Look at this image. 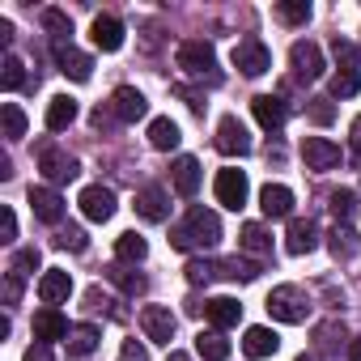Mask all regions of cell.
<instances>
[{
  "label": "cell",
  "instance_id": "obj_26",
  "mask_svg": "<svg viewBox=\"0 0 361 361\" xmlns=\"http://www.w3.org/2000/svg\"><path fill=\"white\" fill-rule=\"evenodd\" d=\"M238 243H243V251H247V255H255V259L272 255V234H268V230H264L259 221H247V226H243V238H238Z\"/></svg>",
  "mask_w": 361,
  "mask_h": 361
},
{
  "label": "cell",
  "instance_id": "obj_12",
  "mask_svg": "<svg viewBox=\"0 0 361 361\" xmlns=\"http://www.w3.org/2000/svg\"><path fill=\"white\" fill-rule=\"evenodd\" d=\"M140 327H145V336L153 344H170L174 340V314H170V306H145L140 310Z\"/></svg>",
  "mask_w": 361,
  "mask_h": 361
},
{
  "label": "cell",
  "instance_id": "obj_4",
  "mask_svg": "<svg viewBox=\"0 0 361 361\" xmlns=\"http://www.w3.org/2000/svg\"><path fill=\"white\" fill-rule=\"evenodd\" d=\"M213 192H217V204H221V209L238 213V209L247 204V196H251V183H247L243 170L226 166V170H217V178H213Z\"/></svg>",
  "mask_w": 361,
  "mask_h": 361
},
{
  "label": "cell",
  "instance_id": "obj_43",
  "mask_svg": "<svg viewBox=\"0 0 361 361\" xmlns=\"http://www.w3.org/2000/svg\"><path fill=\"white\" fill-rule=\"evenodd\" d=\"M183 272H188L192 285H209V281H217V264H209V259H192Z\"/></svg>",
  "mask_w": 361,
  "mask_h": 361
},
{
  "label": "cell",
  "instance_id": "obj_28",
  "mask_svg": "<svg viewBox=\"0 0 361 361\" xmlns=\"http://www.w3.org/2000/svg\"><path fill=\"white\" fill-rule=\"evenodd\" d=\"M106 276H111L128 298H136V293H145V289H149L145 272H136V268H128V264H111V268H106Z\"/></svg>",
  "mask_w": 361,
  "mask_h": 361
},
{
  "label": "cell",
  "instance_id": "obj_23",
  "mask_svg": "<svg viewBox=\"0 0 361 361\" xmlns=\"http://www.w3.org/2000/svg\"><path fill=\"white\" fill-rule=\"evenodd\" d=\"M281 348V336L272 331V327H247V336H243V353L251 357V361H264V357H272Z\"/></svg>",
  "mask_w": 361,
  "mask_h": 361
},
{
  "label": "cell",
  "instance_id": "obj_37",
  "mask_svg": "<svg viewBox=\"0 0 361 361\" xmlns=\"http://www.w3.org/2000/svg\"><path fill=\"white\" fill-rule=\"evenodd\" d=\"M26 85V64L18 56H5V64H0V90H22Z\"/></svg>",
  "mask_w": 361,
  "mask_h": 361
},
{
  "label": "cell",
  "instance_id": "obj_44",
  "mask_svg": "<svg viewBox=\"0 0 361 361\" xmlns=\"http://www.w3.org/2000/svg\"><path fill=\"white\" fill-rule=\"evenodd\" d=\"M39 264H43V255H39V247H26V251H18V255H13V268H18L22 276H30V272H35Z\"/></svg>",
  "mask_w": 361,
  "mask_h": 361
},
{
  "label": "cell",
  "instance_id": "obj_41",
  "mask_svg": "<svg viewBox=\"0 0 361 361\" xmlns=\"http://www.w3.org/2000/svg\"><path fill=\"white\" fill-rule=\"evenodd\" d=\"M306 115H310V123H319V128H327L331 119H336V102L331 98H310V106H306Z\"/></svg>",
  "mask_w": 361,
  "mask_h": 361
},
{
  "label": "cell",
  "instance_id": "obj_15",
  "mask_svg": "<svg viewBox=\"0 0 361 361\" xmlns=\"http://www.w3.org/2000/svg\"><path fill=\"white\" fill-rule=\"evenodd\" d=\"M30 209H35V217L47 221V226H60V221H64V196H60L56 188H30Z\"/></svg>",
  "mask_w": 361,
  "mask_h": 361
},
{
  "label": "cell",
  "instance_id": "obj_19",
  "mask_svg": "<svg viewBox=\"0 0 361 361\" xmlns=\"http://www.w3.org/2000/svg\"><path fill=\"white\" fill-rule=\"evenodd\" d=\"M68 293H73V276H68L64 268H47V272L39 276V298H43V306H60V302H68Z\"/></svg>",
  "mask_w": 361,
  "mask_h": 361
},
{
  "label": "cell",
  "instance_id": "obj_34",
  "mask_svg": "<svg viewBox=\"0 0 361 361\" xmlns=\"http://www.w3.org/2000/svg\"><path fill=\"white\" fill-rule=\"evenodd\" d=\"M43 30H47L56 43H73V18L60 13V9H43Z\"/></svg>",
  "mask_w": 361,
  "mask_h": 361
},
{
  "label": "cell",
  "instance_id": "obj_45",
  "mask_svg": "<svg viewBox=\"0 0 361 361\" xmlns=\"http://www.w3.org/2000/svg\"><path fill=\"white\" fill-rule=\"evenodd\" d=\"M22 285H26V276H22L18 268H9V272H5V306H18V298H22Z\"/></svg>",
  "mask_w": 361,
  "mask_h": 361
},
{
  "label": "cell",
  "instance_id": "obj_20",
  "mask_svg": "<svg viewBox=\"0 0 361 361\" xmlns=\"http://www.w3.org/2000/svg\"><path fill=\"white\" fill-rule=\"evenodd\" d=\"M136 213H140L145 221H166V217H170V196L149 183V188L136 192Z\"/></svg>",
  "mask_w": 361,
  "mask_h": 361
},
{
  "label": "cell",
  "instance_id": "obj_33",
  "mask_svg": "<svg viewBox=\"0 0 361 361\" xmlns=\"http://www.w3.org/2000/svg\"><path fill=\"white\" fill-rule=\"evenodd\" d=\"M264 272V264H251V259H221L217 264V276H226V281H255Z\"/></svg>",
  "mask_w": 361,
  "mask_h": 361
},
{
  "label": "cell",
  "instance_id": "obj_40",
  "mask_svg": "<svg viewBox=\"0 0 361 361\" xmlns=\"http://www.w3.org/2000/svg\"><path fill=\"white\" fill-rule=\"evenodd\" d=\"M327 209L336 213V221H348V217H353V209H357V192H348V188H340V192H331V200H327Z\"/></svg>",
  "mask_w": 361,
  "mask_h": 361
},
{
  "label": "cell",
  "instance_id": "obj_13",
  "mask_svg": "<svg viewBox=\"0 0 361 361\" xmlns=\"http://www.w3.org/2000/svg\"><path fill=\"white\" fill-rule=\"evenodd\" d=\"M56 64H60V73L73 77V81H90V77H94V60H90L85 51H77L73 43H56Z\"/></svg>",
  "mask_w": 361,
  "mask_h": 361
},
{
  "label": "cell",
  "instance_id": "obj_47",
  "mask_svg": "<svg viewBox=\"0 0 361 361\" xmlns=\"http://www.w3.org/2000/svg\"><path fill=\"white\" fill-rule=\"evenodd\" d=\"M119 361H149V353H145V344H136V340H123V348H119Z\"/></svg>",
  "mask_w": 361,
  "mask_h": 361
},
{
  "label": "cell",
  "instance_id": "obj_52",
  "mask_svg": "<svg viewBox=\"0 0 361 361\" xmlns=\"http://www.w3.org/2000/svg\"><path fill=\"white\" fill-rule=\"evenodd\" d=\"M348 361H361V336L348 340Z\"/></svg>",
  "mask_w": 361,
  "mask_h": 361
},
{
  "label": "cell",
  "instance_id": "obj_27",
  "mask_svg": "<svg viewBox=\"0 0 361 361\" xmlns=\"http://www.w3.org/2000/svg\"><path fill=\"white\" fill-rule=\"evenodd\" d=\"M98 340H102V331L94 327V323H81V327H73L68 331V357H90L94 348H98Z\"/></svg>",
  "mask_w": 361,
  "mask_h": 361
},
{
  "label": "cell",
  "instance_id": "obj_21",
  "mask_svg": "<svg viewBox=\"0 0 361 361\" xmlns=\"http://www.w3.org/2000/svg\"><path fill=\"white\" fill-rule=\"evenodd\" d=\"M259 209H264V217L281 221V217L293 213V192H289L285 183H268V188L259 192Z\"/></svg>",
  "mask_w": 361,
  "mask_h": 361
},
{
  "label": "cell",
  "instance_id": "obj_8",
  "mask_svg": "<svg viewBox=\"0 0 361 361\" xmlns=\"http://www.w3.org/2000/svg\"><path fill=\"white\" fill-rule=\"evenodd\" d=\"M111 111H115L119 123H136V119L149 115V102H145V94H140L136 85H119V90L111 94Z\"/></svg>",
  "mask_w": 361,
  "mask_h": 361
},
{
  "label": "cell",
  "instance_id": "obj_7",
  "mask_svg": "<svg viewBox=\"0 0 361 361\" xmlns=\"http://www.w3.org/2000/svg\"><path fill=\"white\" fill-rule=\"evenodd\" d=\"M234 68H238L243 77H264V73L272 68V56H268V47H264L259 39H243V43L234 47Z\"/></svg>",
  "mask_w": 361,
  "mask_h": 361
},
{
  "label": "cell",
  "instance_id": "obj_39",
  "mask_svg": "<svg viewBox=\"0 0 361 361\" xmlns=\"http://www.w3.org/2000/svg\"><path fill=\"white\" fill-rule=\"evenodd\" d=\"M353 94H361V73L340 68V73L331 77V98H353Z\"/></svg>",
  "mask_w": 361,
  "mask_h": 361
},
{
  "label": "cell",
  "instance_id": "obj_36",
  "mask_svg": "<svg viewBox=\"0 0 361 361\" xmlns=\"http://www.w3.org/2000/svg\"><path fill=\"white\" fill-rule=\"evenodd\" d=\"M0 123H5V136H9V140H22V136H26V111H22L18 102H5V106H0Z\"/></svg>",
  "mask_w": 361,
  "mask_h": 361
},
{
  "label": "cell",
  "instance_id": "obj_24",
  "mask_svg": "<svg viewBox=\"0 0 361 361\" xmlns=\"http://www.w3.org/2000/svg\"><path fill=\"white\" fill-rule=\"evenodd\" d=\"M170 178H174V192L192 200V196L200 192V161H196V157H178L174 170H170Z\"/></svg>",
  "mask_w": 361,
  "mask_h": 361
},
{
  "label": "cell",
  "instance_id": "obj_42",
  "mask_svg": "<svg viewBox=\"0 0 361 361\" xmlns=\"http://www.w3.org/2000/svg\"><path fill=\"white\" fill-rule=\"evenodd\" d=\"M56 247H64V251H85L90 243H85V230H81V226H60Z\"/></svg>",
  "mask_w": 361,
  "mask_h": 361
},
{
  "label": "cell",
  "instance_id": "obj_2",
  "mask_svg": "<svg viewBox=\"0 0 361 361\" xmlns=\"http://www.w3.org/2000/svg\"><path fill=\"white\" fill-rule=\"evenodd\" d=\"M178 68H183L188 77H196V81H221V73H217V51H213V43H204V39H188V43H178Z\"/></svg>",
  "mask_w": 361,
  "mask_h": 361
},
{
  "label": "cell",
  "instance_id": "obj_46",
  "mask_svg": "<svg viewBox=\"0 0 361 361\" xmlns=\"http://www.w3.org/2000/svg\"><path fill=\"white\" fill-rule=\"evenodd\" d=\"M18 238V217H13V209H5L0 213V243H13Z\"/></svg>",
  "mask_w": 361,
  "mask_h": 361
},
{
  "label": "cell",
  "instance_id": "obj_35",
  "mask_svg": "<svg viewBox=\"0 0 361 361\" xmlns=\"http://www.w3.org/2000/svg\"><path fill=\"white\" fill-rule=\"evenodd\" d=\"M331 56H336V64L340 68H348V73H361V47L357 43H348V39H331Z\"/></svg>",
  "mask_w": 361,
  "mask_h": 361
},
{
  "label": "cell",
  "instance_id": "obj_51",
  "mask_svg": "<svg viewBox=\"0 0 361 361\" xmlns=\"http://www.w3.org/2000/svg\"><path fill=\"white\" fill-rule=\"evenodd\" d=\"M353 157L361 161V119H353Z\"/></svg>",
  "mask_w": 361,
  "mask_h": 361
},
{
  "label": "cell",
  "instance_id": "obj_18",
  "mask_svg": "<svg viewBox=\"0 0 361 361\" xmlns=\"http://www.w3.org/2000/svg\"><path fill=\"white\" fill-rule=\"evenodd\" d=\"M314 247H319L314 221H310V217H293V221H289V234H285V251H289V255H310Z\"/></svg>",
  "mask_w": 361,
  "mask_h": 361
},
{
  "label": "cell",
  "instance_id": "obj_29",
  "mask_svg": "<svg viewBox=\"0 0 361 361\" xmlns=\"http://www.w3.org/2000/svg\"><path fill=\"white\" fill-rule=\"evenodd\" d=\"M115 255H119V264H140V259L149 255V243H145L136 230H128V234L115 238Z\"/></svg>",
  "mask_w": 361,
  "mask_h": 361
},
{
  "label": "cell",
  "instance_id": "obj_50",
  "mask_svg": "<svg viewBox=\"0 0 361 361\" xmlns=\"http://www.w3.org/2000/svg\"><path fill=\"white\" fill-rule=\"evenodd\" d=\"M0 43H5V47L13 43V22L9 18H0Z\"/></svg>",
  "mask_w": 361,
  "mask_h": 361
},
{
  "label": "cell",
  "instance_id": "obj_32",
  "mask_svg": "<svg viewBox=\"0 0 361 361\" xmlns=\"http://www.w3.org/2000/svg\"><path fill=\"white\" fill-rule=\"evenodd\" d=\"M327 247H331V255H336V259H353V255L361 251V238H357L348 226H336V230H331V238H327Z\"/></svg>",
  "mask_w": 361,
  "mask_h": 361
},
{
  "label": "cell",
  "instance_id": "obj_10",
  "mask_svg": "<svg viewBox=\"0 0 361 361\" xmlns=\"http://www.w3.org/2000/svg\"><path fill=\"white\" fill-rule=\"evenodd\" d=\"M77 204H81V213H85L90 221H111V217H115V192L102 188V183H90Z\"/></svg>",
  "mask_w": 361,
  "mask_h": 361
},
{
  "label": "cell",
  "instance_id": "obj_25",
  "mask_svg": "<svg viewBox=\"0 0 361 361\" xmlns=\"http://www.w3.org/2000/svg\"><path fill=\"white\" fill-rule=\"evenodd\" d=\"M73 119H77V98L56 94V98L47 102V132H64Z\"/></svg>",
  "mask_w": 361,
  "mask_h": 361
},
{
  "label": "cell",
  "instance_id": "obj_30",
  "mask_svg": "<svg viewBox=\"0 0 361 361\" xmlns=\"http://www.w3.org/2000/svg\"><path fill=\"white\" fill-rule=\"evenodd\" d=\"M196 353H200L204 361H226V357H230V340H226L217 327H213V331H200V336H196Z\"/></svg>",
  "mask_w": 361,
  "mask_h": 361
},
{
  "label": "cell",
  "instance_id": "obj_22",
  "mask_svg": "<svg viewBox=\"0 0 361 361\" xmlns=\"http://www.w3.org/2000/svg\"><path fill=\"white\" fill-rule=\"evenodd\" d=\"M200 310H204V319H209L217 331H226V327H238V319H243V306H238L234 298H209Z\"/></svg>",
  "mask_w": 361,
  "mask_h": 361
},
{
  "label": "cell",
  "instance_id": "obj_14",
  "mask_svg": "<svg viewBox=\"0 0 361 361\" xmlns=\"http://www.w3.org/2000/svg\"><path fill=\"white\" fill-rule=\"evenodd\" d=\"M289 64H293V73L306 77V81L323 77V51H319L314 43H306V39H298V43L289 47Z\"/></svg>",
  "mask_w": 361,
  "mask_h": 361
},
{
  "label": "cell",
  "instance_id": "obj_6",
  "mask_svg": "<svg viewBox=\"0 0 361 361\" xmlns=\"http://www.w3.org/2000/svg\"><path fill=\"white\" fill-rule=\"evenodd\" d=\"M213 145H217L226 157H243V153H251V136H247V128H243V119H238V115H221Z\"/></svg>",
  "mask_w": 361,
  "mask_h": 361
},
{
  "label": "cell",
  "instance_id": "obj_1",
  "mask_svg": "<svg viewBox=\"0 0 361 361\" xmlns=\"http://www.w3.org/2000/svg\"><path fill=\"white\" fill-rule=\"evenodd\" d=\"M217 243H221V221H217V213H209L200 204H192L188 221L170 230V247L174 251H209Z\"/></svg>",
  "mask_w": 361,
  "mask_h": 361
},
{
  "label": "cell",
  "instance_id": "obj_48",
  "mask_svg": "<svg viewBox=\"0 0 361 361\" xmlns=\"http://www.w3.org/2000/svg\"><path fill=\"white\" fill-rule=\"evenodd\" d=\"M26 361H51V344H30L26 348Z\"/></svg>",
  "mask_w": 361,
  "mask_h": 361
},
{
  "label": "cell",
  "instance_id": "obj_3",
  "mask_svg": "<svg viewBox=\"0 0 361 361\" xmlns=\"http://www.w3.org/2000/svg\"><path fill=\"white\" fill-rule=\"evenodd\" d=\"M268 314L281 319V323H306L310 302H306V293H302L298 285H276V289L268 293Z\"/></svg>",
  "mask_w": 361,
  "mask_h": 361
},
{
  "label": "cell",
  "instance_id": "obj_16",
  "mask_svg": "<svg viewBox=\"0 0 361 361\" xmlns=\"http://www.w3.org/2000/svg\"><path fill=\"white\" fill-rule=\"evenodd\" d=\"M68 319L60 314V306H43L39 314H35V340L39 344H51V340H68Z\"/></svg>",
  "mask_w": 361,
  "mask_h": 361
},
{
  "label": "cell",
  "instance_id": "obj_11",
  "mask_svg": "<svg viewBox=\"0 0 361 361\" xmlns=\"http://www.w3.org/2000/svg\"><path fill=\"white\" fill-rule=\"evenodd\" d=\"M251 111H255V119H259L264 132H281L285 119H289V106H285V98H276V94H259V98H251Z\"/></svg>",
  "mask_w": 361,
  "mask_h": 361
},
{
  "label": "cell",
  "instance_id": "obj_54",
  "mask_svg": "<svg viewBox=\"0 0 361 361\" xmlns=\"http://www.w3.org/2000/svg\"><path fill=\"white\" fill-rule=\"evenodd\" d=\"M298 361H319V357H310V353H302V357H298Z\"/></svg>",
  "mask_w": 361,
  "mask_h": 361
},
{
  "label": "cell",
  "instance_id": "obj_5",
  "mask_svg": "<svg viewBox=\"0 0 361 361\" xmlns=\"http://www.w3.org/2000/svg\"><path fill=\"white\" fill-rule=\"evenodd\" d=\"M39 170H43L47 183H73V178L81 174V161L68 157V153L56 149V145H43V149H39Z\"/></svg>",
  "mask_w": 361,
  "mask_h": 361
},
{
  "label": "cell",
  "instance_id": "obj_38",
  "mask_svg": "<svg viewBox=\"0 0 361 361\" xmlns=\"http://www.w3.org/2000/svg\"><path fill=\"white\" fill-rule=\"evenodd\" d=\"M276 18H281L285 26H306V22H310V5H306V0H281V5H276Z\"/></svg>",
  "mask_w": 361,
  "mask_h": 361
},
{
  "label": "cell",
  "instance_id": "obj_9",
  "mask_svg": "<svg viewBox=\"0 0 361 361\" xmlns=\"http://www.w3.org/2000/svg\"><path fill=\"white\" fill-rule=\"evenodd\" d=\"M302 157L310 170H336L340 166V145L327 140V136H306L302 140Z\"/></svg>",
  "mask_w": 361,
  "mask_h": 361
},
{
  "label": "cell",
  "instance_id": "obj_53",
  "mask_svg": "<svg viewBox=\"0 0 361 361\" xmlns=\"http://www.w3.org/2000/svg\"><path fill=\"white\" fill-rule=\"evenodd\" d=\"M166 361H192V357H188V353H170Z\"/></svg>",
  "mask_w": 361,
  "mask_h": 361
},
{
  "label": "cell",
  "instance_id": "obj_17",
  "mask_svg": "<svg viewBox=\"0 0 361 361\" xmlns=\"http://www.w3.org/2000/svg\"><path fill=\"white\" fill-rule=\"evenodd\" d=\"M90 39H94L98 51H119L123 47V22L111 18V13H98L94 26H90Z\"/></svg>",
  "mask_w": 361,
  "mask_h": 361
},
{
  "label": "cell",
  "instance_id": "obj_49",
  "mask_svg": "<svg viewBox=\"0 0 361 361\" xmlns=\"http://www.w3.org/2000/svg\"><path fill=\"white\" fill-rule=\"evenodd\" d=\"M178 98H188V106H192L196 115L204 111V98H200V94H192V90H178Z\"/></svg>",
  "mask_w": 361,
  "mask_h": 361
},
{
  "label": "cell",
  "instance_id": "obj_31",
  "mask_svg": "<svg viewBox=\"0 0 361 361\" xmlns=\"http://www.w3.org/2000/svg\"><path fill=\"white\" fill-rule=\"evenodd\" d=\"M178 140H183V136H178V123L174 119H153L149 123V145L153 149L166 153V149H178Z\"/></svg>",
  "mask_w": 361,
  "mask_h": 361
}]
</instances>
